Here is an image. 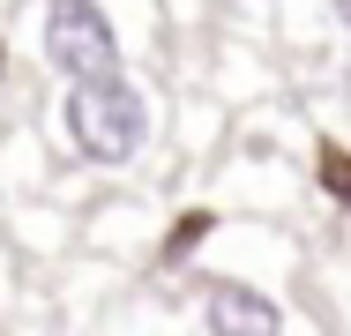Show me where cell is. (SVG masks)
I'll list each match as a JSON object with an SVG mask.
<instances>
[{
    "mask_svg": "<svg viewBox=\"0 0 351 336\" xmlns=\"http://www.w3.org/2000/svg\"><path fill=\"white\" fill-rule=\"evenodd\" d=\"M202 329L210 336H284V314L277 299H262L254 284H210V299H202Z\"/></svg>",
    "mask_w": 351,
    "mask_h": 336,
    "instance_id": "cell-3",
    "label": "cell"
},
{
    "mask_svg": "<svg viewBox=\"0 0 351 336\" xmlns=\"http://www.w3.org/2000/svg\"><path fill=\"white\" fill-rule=\"evenodd\" d=\"M38 53L60 82L82 75H112L120 67V30L105 15V0H45L38 8Z\"/></svg>",
    "mask_w": 351,
    "mask_h": 336,
    "instance_id": "cell-2",
    "label": "cell"
},
{
    "mask_svg": "<svg viewBox=\"0 0 351 336\" xmlns=\"http://www.w3.org/2000/svg\"><path fill=\"white\" fill-rule=\"evenodd\" d=\"M60 128H68V149L97 172H120L149 149V90H142L128 67L112 75H82L60 97Z\"/></svg>",
    "mask_w": 351,
    "mask_h": 336,
    "instance_id": "cell-1",
    "label": "cell"
},
{
    "mask_svg": "<svg viewBox=\"0 0 351 336\" xmlns=\"http://www.w3.org/2000/svg\"><path fill=\"white\" fill-rule=\"evenodd\" d=\"M337 15H344V30H351V0H337Z\"/></svg>",
    "mask_w": 351,
    "mask_h": 336,
    "instance_id": "cell-5",
    "label": "cell"
},
{
    "mask_svg": "<svg viewBox=\"0 0 351 336\" xmlns=\"http://www.w3.org/2000/svg\"><path fill=\"white\" fill-rule=\"evenodd\" d=\"M202 232H210V217H187V224H172V254H187Z\"/></svg>",
    "mask_w": 351,
    "mask_h": 336,
    "instance_id": "cell-4",
    "label": "cell"
}]
</instances>
